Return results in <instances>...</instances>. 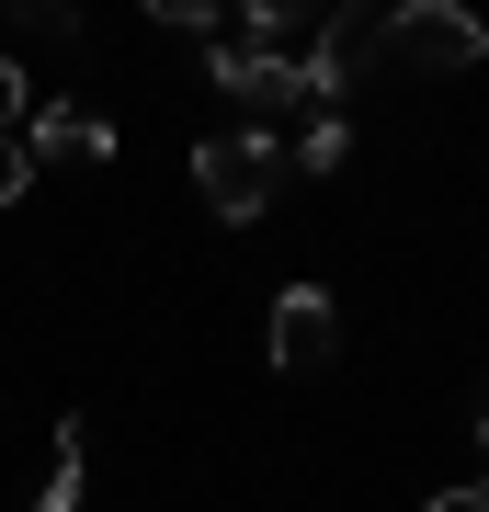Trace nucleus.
<instances>
[{
  "instance_id": "obj_1",
  "label": "nucleus",
  "mask_w": 489,
  "mask_h": 512,
  "mask_svg": "<svg viewBox=\"0 0 489 512\" xmlns=\"http://www.w3.org/2000/svg\"><path fill=\"white\" fill-rule=\"evenodd\" d=\"M205 80L239 103H296V12L285 0H251V12H217V35H205Z\"/></svg>"
},
{
  "instance_id": "obj_2",
  "label": "nucleus",
  "mask_w": 489,
  "mask_h": 512,
  "mask_svg": "<svg viewBox=\"0 0 489 512\" xmlns=\"http://www.w3.org/2000/svg\"><path fill=\"white\" fill-rule=\"evenodd\" d=\"M194 183L217 217H262L273 194H285V137L273 126H228V137H205L194 148Z\"/></svg>"
},
{
  "instance_id": "obj_3",
  "label": "nucleus",
  "mask_w": 489,
  "mask_h": 512,
  "mask_svg": "<svg viewBox=\"0 0 489 512\" xmlns=\"http://www.w3.org/2000/svg\"><path fill=\"white\" fill-rule=\"evenodd\" d=\"M387 69H478L489 57V12H455V0H410V12L376 23Z\"/></svg>"
},
{
  "instance_id": "obj_4",
  "label": "nucleus",
  "mask_w": 489,
  "mask_h": 512,
  "mask_svg": "<svg viewBox=\"0 0 489 512\" xmlns=\"http://www.w3.org/2000/svg\"><path fill=\"white\" fill-rule=\"evenodd\" d=\"M364 69H376V23H364V12H330L319 35H308V57H296V114H342L364 92Z\"/></svg>"
},
{
  "instance_id": "obj_5",
  "label": "nucleus",
  "mask_w": 489,
  "mask_h": 512,
  "mask_svg": "<svg viewBox=\"0 0 489 512\" xmlns=\"http://www.w3.org/2000/svg\"><path fill=\"white\" fill-rule=\"evenodd\" d=\"M330 353H342V308H330V285H285V296H273V365H285V376H319Z\"/></svg>"
},
{
  "instance_id": "obj_6",
  "label": "nucleus",
  "mask_w": 489,
  "mask_h": 512,
  "mask_svg": "<svg viewBox=\"0 0 489 512\" xmlns=\"http://www.w3.org/2000/svg\"><path fill=\"white\" fill-rule=\"evenodd\" d=\"M23 148H35V160H114V114L35 92V114H23Z\"/></svg>"
},
{
  "instance_id": "obj_7",
  "label": "nucleus",
  "mask_w": 489,
  "mask_h": 512,
  "mask_svg": "<svg viewBox=\"0 0 489 512\" xmlns=\"http://www.w3.org/2000/svg\"><path fill=\"white\" fill-rule=\"evenodd\" d=\"M80 490H91V421H57V456H46L35 512H80Z\"/></svg>"
},
{
  "instance_id": "obj_8",
  "label": "nucleus",
  "mask_w": 489,
  "mask_h": 512,
  "mask_svg": "<svg viewBox=\"0 0 489 512\" xmlns=\"http://www.w3.org/2000/svg\"><path fill=\"white\" fill-rule=\"evenodd\" d=\"M342 160H353V126H342V114H308L296 148H285V183H296V171H342Z\"/></svg>"
},
{
  "instance_id": "obj_9",
  "label": "nucleus",
  "mask_w": 489,
  "mask_h": 512,
  "mask_svg": "<svg viewBox=\"0 0 489 512\" xmlns=\"http://www.w3.org/2000/svg\"><path fill=\"white\" fill-rule=\"evenodd\" d=\"M23 114H35V80H23L12 57H0V137H23Z\"/></svg>"
},
{
  "instance_id": "obj_10",
  "label": "nucleus",
  "mask_w": 489,
  "mask_h": 512,
  "mask_svg": "<svg viewBox=\"0 0 489 512\" xmlns=\"http://www.w3.org/2000/svg\"><path fill=\"white\" fill-rule=\"evenodd\" d=\"M23 183H35V148H23V137H0V205H23Z\"/></svg>"
},
{
  "instance_id": "obj_11",
  "label": "nucleus",
  "mask_w": 489,
  "mask_h": 512,
  "mask_svg": "<svg viewBox=\"0 0 489 512\" xmlns=\"http://www.w3.org/2000/svg\"><path fill=\"white\" fill-rule=\"evenodd\" d=\"M421 512H489V490H444V501H421Z\"/></svg>"
},
{
  "instance_id": "obj_12",
  "label": "nucleus",
  "mask_w": 489,
  "mask_h": 512,
  "mask_svg": "<svg viewBox=\"0 0 489 512\" xmlns=\"http://www.w3.org/2000/svg\"><path fill=\"white\" fill-rule=\"evenodd\" d=\"M478 444H489V410H478Z\"/></svg>"
}]
</instances>
